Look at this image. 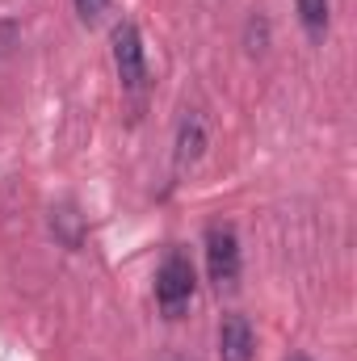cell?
Returning <instances> with one entry per match:
<instances>
[{"mask_svg":"<svg viewBox=\"0 0 357 361\" xmlns=\"http://www.w3.org/2000/svg\"><path fill=\"white\" fill-rule=\"evenodd\" d=\"M193 286H198V277H193L189 257L185 252H169L160 261V269H156V302H160V311L169 319H181V311L193 298Z\"/></svg>","mask_w":357,"mask_h":361,"instance_id":"6da1fadb","label":"cell"},{"mask_svg":"<svg viewBox=\"0 0 357 361\" xmlns=\"http://www.w3.org/2000/svg\"><path fill=\"white\" fill-rule=\"evenodd\" d=\"M114 68L126 92H139L147 85V55H143V38L135 30V21H118L114 25Z\"/></svg>","mask_w":357,"mask_h":361,"instance_id":"7a4b0ae2","label":"cell"},{"mask_svg":"<svg viewBox=\"0 0 357 361\" xmlns=\"http://www.w3.org/2000/svg\"><path fill=\"white\" fill-rule=\"evenodd\" d=\"M206 269H210V281L219 286H231L240 277V240L227 223L206 227Z\"/></svg>","mask_w":357,"mask_h":361,"instance_id":"3957f363","label":"cell"},{"mask_svg":"<svg viewBox=\"0 0 357 361\" xmlns=\"http://www.w3.org/2000/svg\"><path fill=\"white\" fill-rule=\"evenodd\" d=\"M253 324L244 315H227L219 324V361H253Z\"/></svg>","mask_w":357,"mask_h":361,"instance_id":"277c9868","label":"cell"},{"mask_svg":"<svg viewBox=\"0 0 357 361\" xmlns=\"http://www.w3.org/2000/svg\"><path fill=\"white\" fill-rule=\"evenodd\" d=\"M202 152H206V118H202L198 109H189V114L181 118V126H177V164L181 169L198 164Z\"/></svg>","mask_w":357,"mask_h":361,"instance_id":"5b68a950","label":"cell"},{"mask_svg":"<svg viewBox=\"0 0 357 361\" xmlns=\"http://www.w3.org/2000/svg\"><path fill=\"white\" fill-rule=\"evenodd\" d=\"M51 227L59 231V240H63L68 248H76V244H80V214H76L72 206H59V210H51Z\"/></svg>","mask_w":357,"mask_h":361,"instance_id":"8992f818","label":"cell"},{"mask_svg":"<svg viewBox=\"0 0 357 361\" xmlns=\"http://www.w3.org/2000/svg\"><path fill=\"white\" fill-rule=\"evenodd\" d=\"M298 17H303L307 34L320 38V34L328 30V0H298Z\"/></svg>","mask_w":357,"mask_h":361,"instance_id":"52a82bcc","label":"cell"},{"mask_svg":"<svg viewBox=\"0 0 357 361\" xmlns=\"http://www.w3.org/2000/svg\"><path fill=\"white\" fill-rule=\"evenodd\" d=\"M109 8V0H76V13H80V21H101V13Z\"/></svg>","mask_w":357,"mask_h":361,"instance_id":"ba28073f","label":"cell"},{"mask_svg":"<svg viewBox=\"0 0 357 361\" xmlns=\"http://www.w3.org/2000/svg\"><path fill=\"white\" fill-rule=\"evenodd\" d=\"M265 38H269L265 17H253V21H248V51H261V47H265Z\"/></svg>","mask_w":357,"mask_h":361,"instance_id":"9c48e42d","label":"cell"},{"mask_svg":"<svg viewBox=\"0 0 357 361\" xmlns=\"http://www.w3.org/2000/svg\"><path fill=\"white\" fill-rule=\"evenodd\" d=\"M290 361H307V357H290Z\"/></svg>","mask_w":357,"mask_h":361,"instance_id":"30bf717a","label":"cell"}]
</instances>
